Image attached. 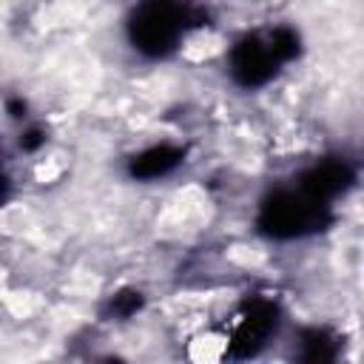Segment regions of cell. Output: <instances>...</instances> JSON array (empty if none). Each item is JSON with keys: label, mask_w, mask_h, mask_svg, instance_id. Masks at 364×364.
Wrapping results in <instances>:
<instances>
[{"label": "cell", "mask_w": 364, "mask_h": 364, "mask_svg": "<svg viewBox=\"0 0 364 364\" xmlns=\"http://www.w3.org/2000/svg\"><path fill=\"white\" fill-rule=\"evenodd\" d=\"M279 63L282 60H279L273 43L259 40V37H245L230 51V71L236 74V80L242 85H262L264 80H270V74L276 71Z\"/></svg>", "instance_id": "cell-1"}, {"label": "cell", "mask_w": 364, "mask_h": 364, "mask_svg": "<svg viewBox=\"0 0 364 364\" xmlns=\"http://www.w3.org/2000/svg\"><path fill=\"white\" fill-rule=\"evenodd\" d=\"M179 162H182V148H173V145H154V148L142 151L139 156H134L131 173L139 176V179H156V176L171 173Z\"/></svg>", "instance_id": "cell-2"}, {"label": "cell", "mask_w": 364, "mask_h": 364, "mask_svg": "<svg viewBox=\"0 0 364 364\" xmlns=\"http://www.w3.org/2000/svg\"><path fill=\"white\" fill-rule=\"evenodd\" d=\"M304 358H313V361H324V358H333L336 355V350H330V338L324 336V333H318V330H313V333H307L304 336Z\"/></svg>", "instance_id": "cell-3"}, {"label": "cell", "mask_w": 364, "mask_h": 364, "mask_svg": "<svg viewBox=\"0 0 364 364\" xmlns=\"http://www.w3.org/2000/svg\"><path fill=\"white\" fill-rule=\"evenodd\" d=\"M139 304H142V299H139V293H134V290H122V293H117L114 296V301H111V307H117V316H131L134 310H139Z\"/></svg>", "instance_id": "cell-4"}]
</instances>
